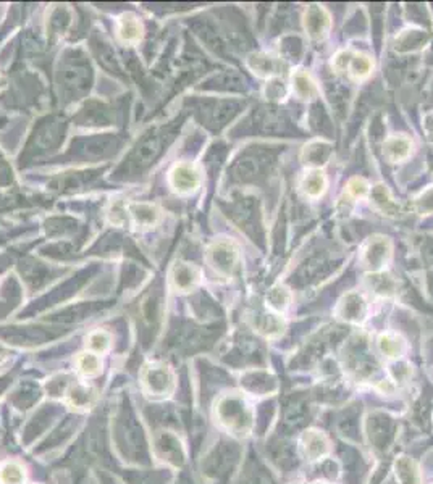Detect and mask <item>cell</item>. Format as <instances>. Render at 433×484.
<instances>
[{
    "label": "cell",
    "instance_id": "cell-29",
    "mask_svg": "<svg viewBox=\"0 0 433 484\" xmlns=\"http://www.w3.org/2000/svg\"><path fill=\"white\" fill-rule=\"evenodd\" d=\"M126 213H128V208L125 207L123 204H115L112 207V221L117 223V225H121V223H125L126 220Z\"/></svg>",
    "mask_w": 433,
    "mask_h": 484
},
{
    "label": "cell",
    "instance_id": "cell-1",
    "mask_svg": "<svg viewBox=\"0 0 433 484\" xmlns=\"http://www.w3.org/2000/svg\"><path fill=\"white\" fill-rule=\"evenodd\" d=\"M215 417L231 435L244 437L253 429V410L243 396L231 392L222 396L215 404Z\"/></svg>",
    "mask_w": 433,
    "mask_h": 484
},
{
    "label": "cell",
    "instance_id": "cell-23",
    "mask_svg": "<svg viewBox=\"0 0 433 484\" xmlns=\"http://www.w3.org/2000/svg\"><path fill=\"white\" fill-rule=\"evenodd\" d=\"M76 370H78V373L84 378L97 376L100 370H102V363H100L99 355L93 352H81L78 357H76Z\"/></svg>",
    "mask_w": 433,
    "mask_h": 484
},
{
    "label": "cell",
    "instance_id": "cell-8",
    "mask_svg": "<svg viewBox=\"0 0 433 484\" xmlns=\"http://www.w3.org/2000/svg\"><path fill=\"white\" fill-rule=\"evenodd\" d=\"M200 281V268L188 262H176L172 267L170 282L178 292L193 291Z\"/></svg>",
    "mask_w": 433,
    "mask_h": 484
},
{
    "label": "cell",
    "instance_id": "cell-13",
    "mask_svg": "<svg viewBox=\"0 0 433 484\" xmlns=\"http://www.w3.org/2000/svg\"><path fill=\"white\" fill-rule=\"evenodd\" d=\"M63 399H65V402L71 409L89 410L95 404L97 394H95L94 387L76 383V385L68 386L65 394H63Z\"/></svg>",
    "mask_w": 433,
    "mask_h": 484
},
{
    "label": "cell",
    "instance_id": "cell-9",
    "mask_svg": "<svg viewBox=\"0 0 433 484\" xmlns=\"http://www.w3.org/2000/svg\"><path fill=\"white\" fill-rule=\"evenodd\" d=\"M248 66L249 70L259 77H268V80H272V77H277L280 75L283 63H281V58L273 56V53L254 52L248 57Z\"/></svg>",
    "mask_w": 433,
    "mask_h": 484
},
{
    "label": "cell",
    "instance_id": "cell-12",
    "mask_svg": "<svg viewBox=\"0 0 433 484\" xmlns=\"http://www.w3.org/2000/svg\"><path fill=\"white\" fill-rule=\"evenodd\" d=\"M328 187V180L322 168H311L301 178L299 191L304 194V197L316 200L325 194Z\"/></svg>",
    "mask_w": 433,
    "mask_h": 484
},
{
    "label": "cell",
    "instance_id": "cell-15",
    "mask_svg": "<svg viewBox=\"0 0 433 484\" xmlns=\"http://www.w3.org/2000/svg\"><path fill=\"white\" fill-rule=\"evenodd\" d=\"M303 450L304 455L307 457L309 460H320L322 457H325L330 450L328 447V439L322 435L320 431H316V429H311V431H305L303 436Z\"/></svg>",
    "mask_w": 433,
    "mask_h": 484
},
{
    "label": "cell",
    "instance_id": "cell-2",
    "mask_svg": "<svg viewBox=\"0 0 433 484\" xmlns=\"http://www.w3.org/2000/svg\"><path fill=\"white\" fill-rule=\"evenodd\" d=\"M141 383L148 394L154 397H170L175 391V374L165 363H148L141 372Z\"/></svg>",
    "mask_w": 433,
    "mask_h": 484
},
{
    "label": "cell",
    "instance_id": "cell-16",
    "mask_svg": "<svg viewBox=\"0 0 433 484\" xmlns=\"http://www.w3.org/2000/svg\"><path fill=\"white\" fill-rule=\"evenodd\" d=\"M331 144L325 143V141H312L304 147L303 152V160L305 165H309L311 168H320L325 165L331 155Z\"/></svg>",
    "mask_w": 433,
    "mask_h": 484
},
{
    "label": "cell",
    "instance_id": "cell-31",
    "mask_svg": "<svg viewBox=\"0 0 433 484\" xmlns=\"http://www.w3.org/2000/svg\"><path fill=\"white\" fill-rule=\"evenodd\" d=\"M2 86H3V84H2V80H0V89H2Z\"/></svg>",
    "mask_w": 433,
    "mask_h": 484
},
{
    "label": "cell",
    "instance_id": "cell-10",
    "mask_svg": "<svg viewBox=\"0 0 433 484\" xmlns=\"http://www.w3.org/2000/svg\"><path fill=\"white\" fill-rule=\"evenodd\" d=\"M414 152V143L408 134H393L385 139L384 157L390 163L406 162Z\"/></svg>",
    "mask_w": 433,
    "mask_h": 484
},
{
    "label": "cell",
    "instance_id": "cell-7",
    "mask_svg": "<svg viewBox=\"0 0 433 484\" xmlns=\"http://www.w3.org/2000/svg\"><path fill=\"white\" fill-rule=\"evenodd\" d=\"M335 312L338 315V318L344 319V322L362 323L367 312L366 298L359 292H348L341 298Z\"/></svg>",
    "mask_w": 433,
    "mask_h": 484
},
{
    "label": "cell",
    "instance_id": "cell-28",
    "mask_svg": "<svg viewBox=\"0 0 433 484\" xmlns=\"http://www.w3.org/2000/svg\"><path fill=\"white\" fill-rule=\"evenodd\" d=\"M414 208L419 215L433 213V186H428L414 199Z\"/></svg>",
    "mask_w": 433,
    "mask_h": 484
},
{
    "label": "cell",
    "instance_id": "cell-24",
    "mask_svg": "<svg viewBox=\"0 0 433 484\" xmlns=\"http://www.w3.org/2000/svg\"><path fill=\"white\" fill-rule=\"evenodd\" d=\"M395 470L396 478L399 479L401 484H421V476H419L417 467L411 459L401 457L395 465Z\"/></svg>",
    "mask_w": 433,
    "mask_h": 484
},
{
    "label": "cell",
    "instance_id": "cell-6",
    "mask_svg": "<svg viewBox=\"0 0 433 484\" xmlns=\"http://www.w3.org/2000/svg\"><path fill=\"white\" fill-rule=\"evenodd\" d=\"M304 31L309 39L320 43L330 34L331 16L322 5H309L304 12Z\"/></svg>",
    "mask_w": 433,
    "mask_h": 484
},
{
    "label": "cell",
    "instance_id": "cell-14",
    "mask_svg": "<svg viewBox=\"0 0 433 484\" xmlns=\"http://www.w3.org/2000/svg\"><path fill=\"white\" fill-rule=\"evenodd\" d=\"M126 208L133 221L141 228H152L161 220V208L156 204L133 202L126 205Z\"/></svg>",
    "mask_w": 433,
    "mask_h": 484
},
{
    "label": "cell",
    "instance_id": "cell-18",
    "mask_svg": "<svg viewBox=\"0 0 433 484\" xmlns=\"http://www.w3.org/2000/svg\"><path fill=\"white\" fill-rule=\"evenodd\" d=\"M427 33L423 29H404L401 31V34L396 38L395 49L396 52H417L425 47L427 44Z\"/></svg>",
    "mask_w": 433,
    "mask_h": 484
},
{
    "label": "cell",
    "instance_id": "cell-20",
    "mask_svg": "<svg viewBox=\"0 0 433 484\" xmlns=\"http://www.w3.org/2000/svg\"><path fill=\"white\" fill-rule=\"evenodd\" d=\"M373 70V60L372 57H368L367 53H353L351 62L348 65V75L353 77L354 81H362L366 77L371 76Z\"/></svg>",
    "mask_w": 433,
    "mask_h": 484
},
{
    "label": "cell",
    "instance_id": "cell-32",
    "mask_svg": "<svg viewBox=\"0 0 433 484\" xmlns=\"http://www.w3.org/2000/svg\"><path fill=\"white\" fill-rule=\"evenodd\" d=\"M314 484H325V483H314Z\"/></svg>",
    "mask_w": 433,
    "mask_h": 484
},
{
    "label": "cell",
    "instance_id": "cell-11",
    "mask_svg": "<svg viewBox=\"0 0 433 484\" xmlns=\"http://www.w3.org/2000/svg\"><path fill=\"white\" fill-rule=\"evenodd\" d=\"M290 83H291L290 84L291 93H293L299 100H305V102H309V100L317 99V95H318L317 83L307 70H303V68H299V70H293V73H291V77H290Z\"/></svg>",
    "mask_w": 433,
    "mask_h": 484
},
{
    "label": "cell",
    "instance_id": "cell-5",
    "mask_svg": "<svg viewBox=\"0 0 433 484\" xmlns=\"http://www.w3.org/2000/svg\"><path fill=\"white\" fill-rule=\"evenodd\" d=\"M200 170L194 163L191 162H180L176 163L175 167L172 168L170 176H168V181H170L172 189L178 194H193L194 191L199 189L200 186Z\"/></svg>",
    "mask_w": 433,
    "mask_h": 484
},
{
    "label": "cell",
    "instance_id": "cell-27",
    "mask_svg": "<svg viewBox=\"0 0 433 484\" xmlns=\"http://www.w3.org/2000/svg\"><path fill=\"white\" fill-rule=\"evenodd\" d=\"M371 184H368L367 180H364L361 176H354L351 178L348 182V187H346V193H348L349 197L353 199H364L371 194Z\"/></svg>",
    "mask_w": 433,
    "mask_h": 484
},
{
    "label": "cell",
    "instance_id": "cell-26",
    "mask_svg": "<svg viewBox=\"0 0 433 484\" xmlns=\"http://www.w3.org/2000/svg\"><path fill=\"white\" fill-rule=\"evenodd\" d=\"M110 342H112V337L107 331L97 330V331L91 332V335L88 336V342H86V346H88L89 352H93L95 355H102L108 350Z\"/></svg>",
    "mask_w": 433,
    "mask_h": 484
},
{
    "label": "cell",
    "instance_id": "cell-3",
    "mask_svg": "<svg viewBox=\"0 0 433 484\" xmlns=\"http://www.w3.org/2000/svg\"><path fill=\"white\" fill-rule=\"evenodd\" d=\"M391 254H393V245H391L390 237L385 236H372L368 237L364 244L361 252V262L367 270L373 273H382V270L390 262Z\"/></svg>",
    "mask_w": 433,
    "mask_h": 484
},
{
    "label": "cell",
    "instance_id": "cell-22",
    "mask_svg": "<svg viewBox=\"0 0 433 484\" xmlns=\"http://www.w3.org/2000/svg\"><path fill=\"white\" fill-rule=\"evenodd\" d=\"M290 302H291V292L288 287L278 285L268 291L267 305L268 308L273 310V312L277 313L285 312V310L290 307Z\"/></svg>",
    "mask_w": 433,
    "mask_h": 484
},
{
    "label": "cell",
    "instance_id": "cell-4",
    "mask_svg": "<svg viewBox=\"0 0 433 484\" xmlns=\"http://www.w3.org/2000/svg\"><path fill=\"white\" fill-rule=\"evenodd\" d=\"M207 263L223 278H230L233 275L236 263H238V250L233 244L226 241H218L207 250Z\"/></svg>",
    "mask_w": 433,
    "mask_h": 484
},
{
    "label": "cell",
    "instance_id": "cell-25",
    "mask_svg": "<svg viewBox=\"0 0 433 484\" xmlns=\"http://www.w3.org/2000/svg\"><path fill=\"white\" fill-rule=\"evenodd\" d=\"M25 478V468L18 462H7L0 467V483L2 484H23Z\"/></svg>",
    "mask_w": 433,
    "mask_h": 484
},
{
    "label": "cell",
    "instance_id": "cell-30",
    "mask_svg": "<svg viewBox=\"0 0 433 484\" xmlns=\"http://www.w3.org/2000/svg\"><path fill=\"white\" fill-rule=\"evenodd\" d=\"M7 357H8V350H7V347L0 344V363H2L3 360H5Z\"/></svg>",
    "mask_w": 433,
    "mask_h": 484
},
{
    "label": "cell",
    "instance_id": "cell-19",
    "mask_svg": "<svg viewBox=\"0 0 433 484\" xmlns=\"http://www.w3.org/2000/svg\"><path fill=\"white\" fill-rule=\"evenodd\" d=\"M378 349L386 359L393 360L403 357L406 352V341L396 332H384L377 341Z\"/></svg>",
    "mask_w": 433,
    "mask_h": 484
},
{
    "label": "cell",
    "instance_id": "cell-17",
    "mask_svg": "<svg viewBox=\"0 0 433 484\" xmlns=\"http://www.w3.org/2000/svg\"><path fill=\"white\" fill-rule=\"evenodd\" d=\"M118 38L126 44H136L143 38V25L133 13H125L118 18Z\"/></svg>",
    "mask_w": 433,
    "mask_h": 484
},
{
    "label": "cell",
    "instance_id": "cell-21",
    "mask_svg": "<svg viewBox=\"0 0 433 484\" xmlns=\"http://www.w3.org/2000/svg\"><path fill=\"white\" fill-rule=\"evenodd\" d=\"M372 197V202L375 207L380 210V212H384V215H396L398 213V204L395 202L393 199H391V195L388 193V189H386L385 186H375L371 189V194H368Z\"/></svg>",
    "mask_w": 433,
    "mask_h": 484
}]
</instances>
